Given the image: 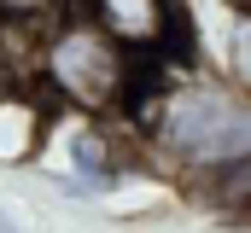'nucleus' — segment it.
<instances>
[{"mask_svg": "<svg viewBox=\"0 0 251 233\" xmlns=\"http://www.w3.org/2000/svg\"><path fill=\"white\" fill-rule=\"evenodd\" d=\"M70 163H76V175H82L94 192L117 181V146H111V134H105L94 116L76 122V134H70Z\"/></svg>", "mask_w": 251, "mask_h": 233, "instance_id": "5", "label": "nucleus"}, {"mask_svg": "<svg viewBox=\"0 0 251 233\" xmlns=\"http://www.w3.org/2000/svg\"><path fill=\"white\" fill-rule=\"evenodd\" d=\"M59 6L64 0H0V23H6V29H12V23H18V29H24V23H47Z\"/></svg>", "mask_w": 251, "mask_h": 233, "instance_id": "7", "label": "nucleus"}, {"mask_svg": "<svg viewBox=\"0 0 251 233\" xmlns=\"http://www.w3.org/2000/svg\"><path fill=\"white\" fill-rule=\"evenodd\" d=\"M0 88H6V53H0Z\"/></svg>", "mask_w": 251, "mask_h": 233, "instance_id": "8", "label": "nucleus"}, {"mask_svg": "<svg viewBox=\"0 0 251 233\" xmlns=\"http://www.w3.org/2000/svg\"><path fill=\"white\" fill-rule=\"evenodd\" d=\"M41 134H47V105L29 93V88H0V158L6 163H24V158H35V146H41Z\"/></svg>", "mask_w": 251, "mask_h": 233, "instance_id": "4", "label": "nucleus"}, {"mask_svg": "<svg viewBox=\"0 0 251 233\" xmlns=\"http://www.w3.org/2000/svg\"><path fill=\"white\" fill-rule=\"evenodd\" d=\"M228 82L251 93V0L228 6Z\"/></svg>", "mask_w": 251, "mask_h": 233, "instance_id": "6", "label": "nucleus"}, {"mask_svg": "<svg viewBox=\"0 0 251 233\" xmlns=\"http://www.w3.org/2000/svg\"><path fill=\"white\" fill-rule=\"evenodd\" d=\"M140 76H146V58H134L123 41H111L82 12V0H64L35 35V82L76 116L128 111Z\"/></svg>", "mask_w": 251, "mask_h": 233, "instance_id": "2", "label": "nucleus"}, {"mask_svg": "<svg viewBox=\"0 0 251 233\" xmlns=\"http://www.w3.org/2000/svg\"><path fill=\"white\" fill-rule=\"evenodd\" d=\"M134 122L146 128L158 163L187 181L222 186L251 181V93L234 82H216L204 70L158 76V88L128 99Z\"/></svg>", "mask_w": 251, "mask_h": 233, "instance_id": "1", "label": "nucleus"}, {"mask_svg": "<svg viewBox=\"0 0 251 233\" xmlns=\"http://www.w3.org/2000/svg\"><path fill=\"white\" fill-rule=\"evenodd\" d=\"M82 12L146 64L181 41V6L176 0H82Z\"/></svg>", "mask_w": 251, "mask_h": 233, "instance_id": "3", "label": "nucleus"}]
</instances>
